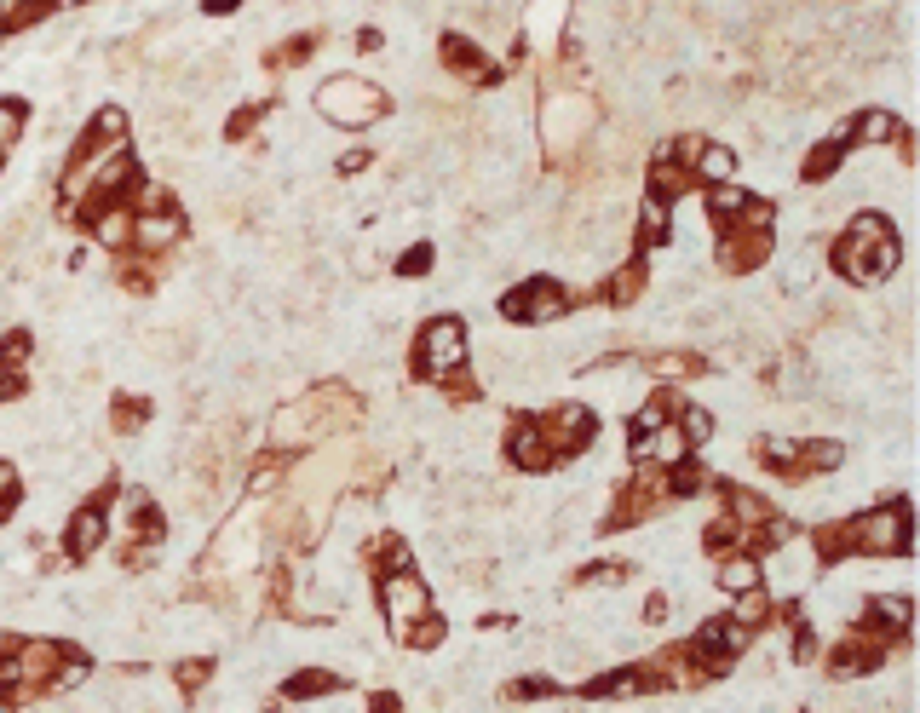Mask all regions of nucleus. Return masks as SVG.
Wrapping results in <instances>:
<instances>
[{
    "label": "nucleus",
    "mask_w": 920,
    "mask_h": 713,
    "mask_svg": "<svg viewBox=\"0 0 920 713\" xmlns=\"http://www.w3.org/2000/svg\"><path fill=\"white\" fill-rule=\"evenodd\" d=\"M834 265L846 282H880V276L897 271V236L880 213H863L851 219V230L834 242Z\"/></svg>",
    "instance_id": "nucleus-1"
},
{
    "label": "nucleus",
    "mask_w": 920,
    "mask_h": 713,
    "mask_svg": "<svg viewBox=\"0 0 920 713\" xmlns=\"http://www.w3.org/2000/svg\"><path fill=\"white\" fill-rule=\"evenodd\" d=\"M840 547L874 552V558H892V552L909 547V501H886L880 512H863L840 529Z\"/></svg>",
    "instance_id": "nucleus-2"
},
{
    "label": "nucleus",
    "mask_w": 920,
    "mask_h": 713,
    "mask_svg": "<svg viewBox=\"0 0 920 713\" xmlns=\"http://www.w3.org/2000/svg\"><path fill=\"white\" fill-rule=\"evenodd\" d=\"M317 110L328 115L334 127H368L374 115L386 110V92L357 81V75H340V81H328V87L317 92Z\"/></svg>",
    "instance_id": "nucleus-3"
},
{
    "label": "nucleus",
    "mask_w": 920,
    "mask_h": 713,
    "mask_svg": "<svg viewBox=\"0 0 920 713\" xmlns=\"http://www.w3.org/2000/svg\"><path fill=\"white\" fill-rule=\"evenodd\" d=\"M380 610H386L391 621V633L397 639H409V627L420 616H432V593H426V581L409 570H391L386 581H380Z\"/></svg>",
    "instance_id": "nucleus-4"
},
{
    "label": "nucleus",
    "mask_w": 920,
    "mask_h": 713,
    "mask_svg": "<svg viewBox=\"0 0 920 713\" xmlns=\"http://www.w3.org/2000/svg\"><path fill=\"white\" fill-rule=\"evenodd\" d=\"M460 363H466V328H460V317H432L420 328V374L443 380Z\"/></svg>",
    "instance_id": "nucleus-5"
},
{
    "label": "nucleus",
    "mask_w": 920,
    "mask_h": 713,
    "mask_svg": "<svg viewBox=\"0 0 920 713\" xmlns=\"http://www.w3.org/2000/svg\"><path fill=\"white\" fill-rule=\"evenodd\" d=\"M501 311L512 322H552V317H564V288H552L547 276H535V282H524V288H512L501 299Z\"/></svg>",
    "instance_id": "nucleus-6"
},
{
    "label": "nucleus",
    "mask_w": 920,
    "mask_h": 713,
    "mask_svg": "<svg viewBox=\"0 0 920 713\" xmlns=\"http://www.w3.org/2000/svg\"><path fill=\"white\" fill-rule=\"evenodd\" d=\"M541 432H547L552 449H581L587 437H593V409L587 403H552L541 414Z\"/></svg>",
    "instance_id": "nucleus-7"
},
{
    "label": "nucleus",
    "mask_w": 920,
    "mask_h": 713,
    "mask_svg": "<svg viewBox=\"0 0 920 713\" xmlns=\"http://www.w3.org/2000/svg\"><path fill=\"white\" fill-rule=\"evenodd\" d=\"M633 449H639V460L644 466H679V460L690 455V437L679 432V426H673V420H662V426H656V432H644V437H633Z\"/></svg>",
    "instance_id": "nucleus-8"
},
{
    "label": "nucleus",
    "mask_w": 920,
    "mask_h": 713,
    "mask_svg": "<svg viewBox=\"0 0 920 713\" xmlns=\"http://www.w3.org/2000/svg\"><path fill=\"white\" fill-rule=\"evenodd\" d=\"M506 455L518 460L524 472L552 466V443H547V432H541V420H518V426H512V437H506Z\"/></svg>",
    "instance_id": "nucleus-9"
},
{
    "label": "nucleus",
    "mask_w": 920,
    "mask_h": 713,
    "mask_svg": "<svg viewBox=\"0 0 920 713\" xmlns=\"http://www.w3.org/2000/svg\"><path fill=\"white\" fill-rule=\"evenodd\" d=\"M765 253H771V230H765V225H736V236H725L719 259H725L731 271H754Z\"/></svg>",
    "instance_id": "nucleus-10"
},
{
    "label": "nucleus",
    "mask_w": 920,
    "mask_h": 713,
    "mask_svg": "<svg viewBox=\"0 0 920 713\" xmlns=\"http://www.w3.org/2000/svg\"><path fill=\"white\" fill-rule=\"evenodd\" d=\"M104 535H110V518H104L98 506H81V512L69 518V552H75V558L98 552V547H104Z\"/></svg>",
    "instance_id": "nucleus-11"
},
{
    "label": "nucleus",
    "mask_w": 920,
    "mask_h": 713,
    "mask_svg": "<svg viewBox=\"0 0 920 713\" xmlns=\"http://www.w3.org/2000/svg\"><path fill=\"white\" fill-rule=\"evenodd\" d=\"M133 242L138 248H167V242H179V213H167V207H156V213H138L133 219Z\"/></svg>",
    "instance_id": "nucleus-12"
},
{
    "label": "nucleus",
    "mask_w": 920,
    "mask_h": 713,
    "mask_svg": "<svg viewBox=\"0 0 920 713\" xmlns=\"http://www.w3.org/2000/svg\"><path fill=\"white\" fill-rule=\"evenodd\" d=\"M719 587H725V593H754V587H765V570H759V558H748V552L725 558V564H719Z\"/></svg>",
    "instance_id": "nucleus-13"
},
{
    "label": "nucleus",
    "mask_w": 920,
    "mask_h": 713,
    "mask_svg": "<svg viewBox=\"0 0 920 713\" xmlns=\"http://www.w3.org/2000/svg\"><path fill=\"white\" fill-rule=\"evenodd\" d=\"M696 173L708 184H731L736 179V150H725V144H696Z\"/></svg>",
    "instance_id": "nucleus-14"
},
{
    "label": "nucleus",
    "mask_w": 920,
    "mask_h": 713,
    "mask_svg": "<svg viewBox=\"0 0 920 713\" xmlns=\"http://www.w3.org/2000/svg\"><path fill=\"white\" fill-rule=\"evenodd\" d=\"M564 12H570V0H529L524 29L535 35V41H547V35H558V23H564Z\"/></svg>",
    "instance_id": "nucleus-15"
},
{
    "label": "nucleus",
    "mask_w": 920,
    "mask_h": 713,
    "mask_svg": "<svg viewBox=\"0 0 920 713\" xmlns=\"http://www.w3.org/2000/svg\"><path fill=\"white\" fill-rule=\"evenodd\" d=\"M708 213L719 219V225H736V213H748V196L736 190V184H713V196H708Z\"/></svg>",
    "instance_id": "nucleus-16"
},
{
    "label": "nucleus",
    "mask_w": 920,
    "mask_h": 713,
    "mask_svg": "<svg viewBox=\"0 0 920 713\" xmlns=\"http://www.w3.org/2000/svg\"><path fill=\"white\" fill-rule=\"evenodd\" d=\"M828 466H840V443H828V437L800 443V472H828Z\"/></svg>",
    "instance_id": "nucleus-17"
},
{
    "label": "nucleus",
    "mask_w": 920,
    "mask_h": 713,
    "mask_svg": "<svg viewBox=\"0 0 920 713\" xmlns=\"http://www.w3.org/2000/svg\"><path fill=\"white\" fill-rule=\"evenodd\" d=\"M98 242H104V248H127V242H133V213L110 207V213L98 219Z\"/></svg>",
    "instance_id": "nucleus-18"
},
{
    "label": "nucleus",
    "mask_w": 920,
    "mask_h": 713,
    "mask_svg": "<svg viewBox=\"0 0 920 713\" xmlns=\"http://www.w3.org/2000/svg\"><path fill=\"white\" fill-rule=\"evenodd\" d=\"M857 138H863V144H892V138H897V115L869 110L863 121H857Z\"/></svg>",
    "instance_id": "nucleus-19"
},
{
    "label": "nucleus",
    "mask_w": 920,
    "mask_h": 713,
    "mask_svg": "<svg viewBox=\"0 0 920 713\" xmlns=\"http://www.w3.org/2000/svg\"><path fill=\"white\" fill-rule=\"evenodd\" d=\"M874 616L886 621L892 633H909V598H903V593H880V598H874Z\"/></svg>",
    "instance_id": "nucleus-20"
},
{
    "label": "nucleus",
    "mask_w": 920,
    "mask_h": 713,
    "mask_svg": "<svg viewBox=\"0 0 920 713\" xmlns=\"http://www.w3.org/2000/svg\"><path fill=\"white\" fill-rule=\"evenodd\" d=\"M639 282H644V271H639V265H621V271H616V282H610V299H616V305H633V294H639Z\"/></svg>",
    "instance_id": "nucleus-21"
},
{
    "label": "nucleus",
    "mask_w": 920,
    "mask_h": 713,
    "mask_svg": "<svg viewBox=\"0 0 920 713\" xmlns=\"http://www.w3.org/2000/svg\"><path fill=\"white\" fill-rule=\"evenodd\" d=\"M317 690H334V673H322V667H305L294 685H288V696H317Z\"/></svg>",
    "instance_id": "nucleus-22"
},
{
    "label": "nucleus",
    "mask_w": 920,
    "mask_h": 713,
    "mask_svg": "<svg viewBox=\"0 0 920 713\" xmlns=\"http://www.w3.org/2000/svg\"><path fill=\"white\" fill-rule=\"evenodd\" d=\"M840 167V144H823V150H811V161H805V179H828Z\"/></svg>",
    "instance_id": "nucleus-23"
},
{
    "label": "nucleus",
    "mask_w": 920,
    "mask_h": 713,
    "mask_svg": "<svg viewBox=\"0 0 920 713\" xmlns=\"http://www.w3.org/2000/svg\"><path fill=\"white\" fill-rule=\"evenodd\" d=\"M679 432H685L690 443H708V437H713V414H708V409H685Z\"/></svg>",
    "instance_id": "nucleus-24"
},
{
    "label": "nucleus",
    "mask_w": 920,
    "mask_h": 713,
    "mask_svg": "<svg viewBox=\"0 0 920 713\" xmlns=\"http://www.w3.org/2000/svg\"><path fill=\"white\" fill-rule=\"evenodd\" d=\"M397 271H403V276H426V271H432V248H426V242H414V248L397 259Z\"/></svg>",
    "instance_id": "nucleus-25"
},
{
    "label": "nucleus",
    "mask_w": 920,
    "mask_h": 713,
    "mask_svg": "<svg viewBox=\"0 0 920 713\" xmlns=\"http://www.w3.org/2000/svg\"><path fill=\"white\" fill-rule=\"evenodd\" d=\"M12 138H18V110H12V104H0V150H6Z\"/></svg>",
    "instance_id": "nucleus-26"
},
{
    "label": "nucleus",
    "mask_w": 920,
    "mask_h": 713,
    "mask_svg": "<svg viewBox=\"0 0 920 713\" xmlns=\"http://www.w3.org/2000/svg\"><path fill=\"white\" fill-rule=\"evenodd\" d=\"M202 679H207V662H184V667H179V685H184V690H196Z\"/></svg>",
    "instance_id": "nucleus-27"
},
{
    "label": "nucleus",
    "mask_w": 920,
    "mask_h": 713,
    "mask_svg": "<svg viewBox=\"0 0 920 713\" xmlns=\"http://www.w3.org/2000/svg\"><path fill=\"white\" fill-rule=\"evenodd\" d=\"M6 512H12V501H6V495H0V518H6Z\"/></svg>",
    "instance_id": "nucleus-28"
}]
</instances>
